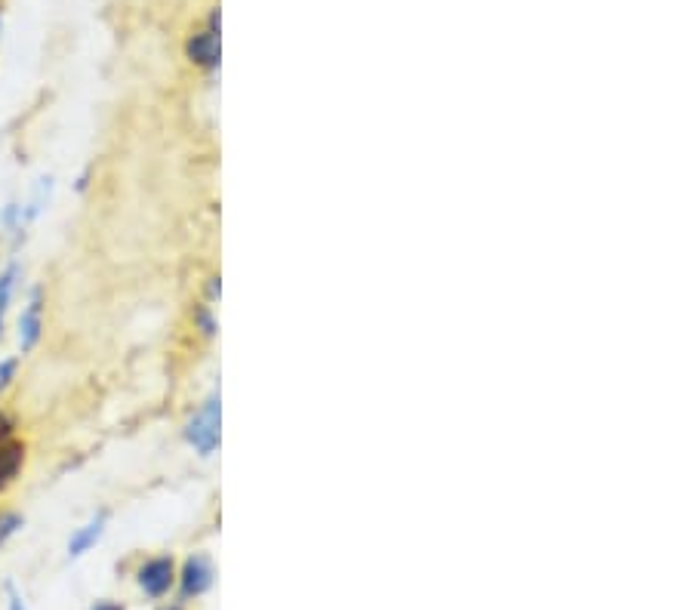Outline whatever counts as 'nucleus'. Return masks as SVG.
<instances>
[{
  "instance_id": "nucleus-11",
  "label": "nucleus",
  "mask_w": 693,
  "mask_h": 610,
  "mask_svg": "<svg viewBox=\"0 0 693 610\" xmlns=\"http://www.w3.org/2000/svg\"><path fill=\"white\" fill-rule=\"evenodd\" d=\"M195 321H198V327L204 330V336H213V333H216V321H213V315H210L207 305H198V309H195Z\"/></svg>"
},
{
  "instance_id": "nucleus-13",
  "label": "nucleus",
  "mask_w": 693,
  "mask_h": 610,
  "mask_svg": "<svg viewBox=\"0 0 693 610\" xmlns=\"http://www.w3.org/2000/svg\"><path fill=\"white\" fill-rule=\"evenodd\" d=\"M16 423H13V416H7L4 410H0V441H7L13 435Z\"/></svg>"
},
{
  "instance_id": "nucleus-12",
  "label": "nucleus",
  "mask_w": 693,
  "mask_h": 610,
  "mask_svg": "<svg viewBox=\"0 0 693 610\" xmlns=\"http://www.w3.org/2000/svg\"><path fill=\"white\" fill-rule=\"evenodd\" d=\"M7 610H28V604H25L22 592H19L13 583H7Z\"/></svg>"
},
{
  "instance_id": "nucleus-4",
  "label": "nucleus",
  "mask_w": 693,
  "mask_h": 610,
  "mask_svg": "<svg viewBox=\"0 0 693 610\" xmlns=\"http://www.w3.org/2000/svg\"><path fill=\"white\" fill-rule=\"evenodd\" d=\"M41 336H44V290L34 287L31 299L25 305V312L19 318V346H22V355L34 352V346L41 342Z\"/></svg>"
},
{
  "instance_id": "nucleus-5",
  "label": "nucleus",
  "mask_w": 693,
  "mask_h": 610,
  "mask_svg": "<svg viewBox=\"0 0 693 610\" xmlns=\"http://www.w3.org/2000/svg\"><path fill=\"white\" fill-rule=\"evenodd\" d=\"M213 586V564L207 555H191L179 574V589L182 598H198Z\"/></svg>"
},
{
  "instance_id": "nucleus-1",
  "label": "nucleus",
  "mask_w": 693,
  "mask_h": 610,
  "mask_svg": "<svg viewBox=\"0 0 693 610\" xmlns=\"http://www.w3.org/2000/svg\"><path fill=\"white\" fill-rule=\"evenodd\" d=\"M219 438H222V401H219V392H213L201 404V410L188 419L185 441L195 447L201 456H213L216 447H219Z\"/></svg>"
},
{
  "instance_id": "nucleus-14",
  "label": "nucleus",
  "mask_w": 693,
  "mask_h": 610,
  "mask_svg": "<svg viewBox=\"0 0 693 610\" xmlns=\"http://www.w3.org/2000/svg\"><path fill=\"white\" fill-rule=\"evenodd\" d=\"M93 610H124V607H121V604H111V601H99Z\"/></svg>"
},
{
  "instance_id": "nucleus-2",
  "label": "nucleus",
  "mask_w": 693,
  "mask_h": 610,
  "mask_svg": "<svg viewBox=\"0 0 693 610\" xmlns=\"http://www.w3.org/2000/svg\"><path fill=\"white\" fill-rule=\"evenodd\" d=\"M136 583L139 589L148 595V598H164L173 583H176V567H173V558L161 555V558H151L139 567L136 574Z\"/></svg>"
},
{
  "instance_id": "nucleus-6",
  "label": "nucleus",
  "mask_w": 693,
  "mask_h": 610,
  "mask_svg": "<svg viewBox=\"0 0 693 610\" xmlns=\"http://www.w3.org/2000/svg\"><path fill=\"white\" fill-rule=\"evenodd\" d=\"M105 524H108V512L102 509V512H96L81 530H74V537L68 540V555L71 558H81V555H87L99 540H102V533H105Z\"/></svg>"
},
{
  "instance_id": "nucleus-7",
  "label": "nucleus",
  "mask_w": 693,
  "mask_h": 610,
  "mask_svg": "<svg viewBox=\"0 0 693 610\" xmlns=\"http://www.w3.org/2000/svg\"><path fill=\"white\" fill-rule=\"evenodd\" d=\"M25 466V444L7 438V441H0V493H4L22 472Z\"/></svg>"
},
{
  "instance_id": "nucleus-10",
  "label": "nucleus",
  "mask_w": 693,
  "mask_h": 610,
  "mask_svg": "<svg viewBox=\"0 0 693 610\" xmlns=\"http://www.w3.org/2000/svg\"><path fill=\"white\" fill-rule=\"evenodd\" d=\"M16 370H19V358H4V361H0V392H7L13 386Z\"/></svg>"
},
{
  "instance_id": "nucleus-9",
  "label": "nucleus",
  "mask_w": 693,
  "mask_h": 610,
  "mask_svg": "<svg viewBox=\"0 0 693 610\" xmlns=\"http://www.w3.org/2000/svg\"><path fill=\"white\" fill-rule=\"evenodd\" d=\"M22 515L19 512H0V546H4L7 540H13L16 533L22 530Z\"/></svg>"
},
{
  "instance_id": "nucleus-3",
  "label": "nucleus",
  "mask_w": 693,
  "mask_h": 610,
  "mask_svg": "<svg viewBox=\"0 0 693 610\" xmlns=\"http://www.w3.org/2000/svg\"><path fill=\"white\" fill-rule=\"evenodd\" d=\"M188 59L213 71L219 68V13H210V22L204 31H198L195 37H188Z\"/></svg>"
},
{
  "instance_id": "nucleus-15",
  "label": "nucleus",
  "mask_w": 693,
  "mask_h": 610,
  "mask_svg": "<svg viewBox=\"0 0 693 610\" xmlns=\"http://www.w3.org/2000/svg\"><path fill=\"white\" fill-rule=\"evenodd\" d=\"M161 610H179V607H161Z\"/></svg>"
},
{
  "instance_id": "nucleus-8",
  "label": "nucleus",
  "mask_w": 693,
  "mask_h": 610,
  "mask_svg": "<svg viewBox=\"0 0 693 610\" xmlns=\"http://www.w3.org/2000/svg\"><path fill=\"white\" fill-rule=\"evenodd\" d=\"M19 275H22L19 262H10L7 269L0 272V333H4V318H7V309H10V299H13Z\"/></svg>"
}]
</instances>
